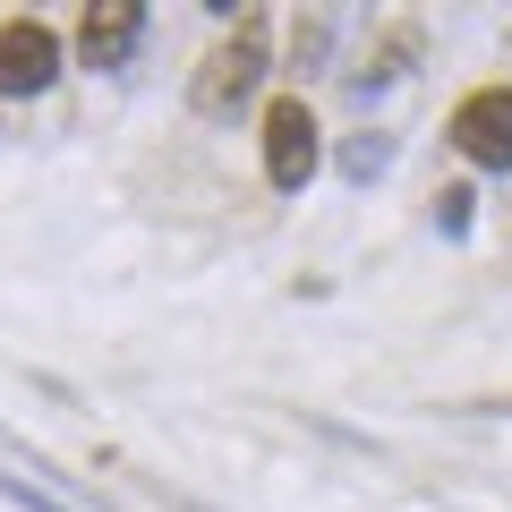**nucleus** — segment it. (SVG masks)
I'll return each instance as SVG.
<instances>
[{
    "label": "nucleus",
    "mask_w": 512,
    "mask_h": 512,
    "mask_svg": "<svg viewBox=\"0 0 512 512\" xmlns=\"http://www.w3.org/2000/svg\"><path fill=\"white\" fill-rule=\"evenodd\" d=\"M265 180L274 188H308L316 180V111L308 94H282L265 111Z\"/></svg>",
    "instance_id": "nucleus-3"
},
{
    "label": "nucleus",
    "mask_w": 512,
    "mask_h": 512,
    "mask_svg": "<svg viewBox=\"0 0 512 512\" xmlns=\"http://www.w3.org/2000/svg\"><path fill=\"white\" fill-rule=\"evenodd\" d=\"M384 171H393V137H384V128H367V137H350V146H342V180L350 188L384 180Z\"/></svg>",
    "instance_id": "nucleus-6"
},
{
    "label": "nucleus",
    "mask_w": 512,
    "mask_h": 512,
    "mask_svg": "<svg viewBox=\"0 0 512 512\" xmlns=\"http://www.w3.org/2000/svg\"><path fill=\"white\" fill-rule=\"evenodd\" d=\"M265 69H274V52H265V18H248L214 60H205V77H197V111H205V120H231V111L248 103L256 86H265Z\"/></svg>",
    "instance_id": "nucleus-1"
},
{
    "label": "nucleus",
    "mask_w": 512,
    "mask_h": 512,
    "mask_svg": "<svg viewBox=\"0 0 512 512\" xmlns=\"http://www.w3.org/2000/svg\"><path fill=\"white\" fill-rule=\"evenodd\" d=\"M0 495H9V504H26V512H77V504H60V495L26 487V478H9V470H0Z\"/></svg>",
    "instance_id": "nucleus-9"
},
{
    "label": "nucleus",
    "mask_w": 512,
    "mask_h": 512,
    "mask_svg": "<svg viewBox=\"0 0 512 512\" xmlns=\"http://www.w3.org/2000/svg\"><path fill=\"white\" fill-rule=\"evenodd\" d=\"M453 146L478 171H512V86H478L453 103Z\"/></svg>",
    "instance_id": "nucleus-2"
},
{
    "label": "nucleus",
    "mask_w": 512,
    "mask_h": 512,
    "mask_svg": "<svg viewBox=\"0 0 512 512\" xmlns=\"http://www.w3.org/2000/svg\"><path fill=\"white\" fill-rule=\"evenodd\" d=\"M325 52H333V18H299V69H316Z\"/></svg>",
    "instance_id": "nucleus-8"
},
{
    "label": "nucleus",
    "mask_w": 512,
    "mask_h": 512,
    "mask_svg": "<svg viewBox=\"0 0 512 512\" xmlns=\"http://www.w3.org/2000/svg\"><path fill=\"white\" fill-rule=\"evenodd\" d=\"M52 77H60V35L52 26H35V18L0 26V94H43Z\"/></svg>",
    "instance_id": "nucleus-4"
},
{
    "label": "nucleus",
    "mask_w": 512,
    "mask_h": 512,
    "mask_svg": "<svg viewBox=\"0 0 512 512\" xmlns=\"http://www.w3.org/2000/svg\"><path fill=\"white\" fill-rule=\"evenodd\" d=\"M137 35H146V9L137 0H94L86 18H77V60L86 69H128Z\"/></svg>",
    "instance_id": "nucleus-5"
},
{
    "label": "nucleus",
    "mask_w": 512,
    "mask_h": 512,
    "mask_svg": "<svg viewBox=\"0 0 512 512\" xmlns=\"http://www.w3.org/2000/svg\"><path fill=\"white\" fill-rule=\"evenodd\" d=\"M470 205H478L470 188H444V197H436V231H444V239H461V231H470Z\"/></svg>",
    "instance_id": "nucleus-7"
}]
</instances>
